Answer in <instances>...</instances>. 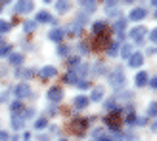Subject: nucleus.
<instances>
[{
	"label": "nucleus",
	"mask_w": 157,
	"mask_h": 141,
	"mask_svg": "<svg viewBox=\"0 0 157 141\" xmlns=\"http://www.w3.org/2000/svg\"><path fill=\"white\" fill-rule=\"evenodd\" d=\"M109 84H111V88H123L124 86V74H123V70L121 69H115V70H111V73H109Z\"/></svg>",
	"instance_id": "nucleus-1"
},
{
	"label": "nucleus",
	"mask_w": 157,
	"mask_h": 141,
	"mask_svg": "<svg viewBox=\"0 0 157 141\" xmlns=\"http://www.w3.org/2000/svg\"><path fill=\"white\" fill-rule=\"evenodd\" d=\"M86 128H88V120H73L71 124H69V130L73 132L75 136H82L84 132H86Z\"/></svg>",
	"instance_id": "nucleus-2"
},
{
	"label": "nucleus",
	"mask_w": 157,
	"mask_h": 141,
	"mask_svg": "<svg viewBox=\"0 0 157 141\" xmlns=\"http://www.w3.org/2000/svg\"><path fill=\"white\" fill-rule=\"evenodd\" d=\"M13 93H15V97H17V99L21 101L23 97H29V96H31V86H29L27 82H21V84L15 86Z\"/></svg>",
	"instance_id": "nucleus-3"
},
{
	"label": "nucleus",
	"mask_w": 157,
	"mask_h": 141,
	"mask_svg": "<svg viewBox=\"0 0 157 141\" xmlns=\"http://www.w3.org/2000/svg\"><path fill=\"white\" fill-rule=\"evenodd\" d=\"M46 96H48V101H50V103H59V101L63 99V92H61L59 86H54V88L48 90V93H46Z\"/></svg>",
	"instance_id": "nucleus-4"
},
{
	"label": "nucleus",
	"mask_w": 157,
	"mask_h": 141,
	"mask_svg": "<svg viewBox=\"0 0 157 141\" xmlns=\"http://www.w3.org/2000/svg\"><path fill=\"white\" fill-rule=\"evenodd\" d=\"M146 33H147L146 27H134V29H132L130 33H128V36H130V38H132V40H134L136 44H142V42H144Z\"/></svg>",
	"instance_id": "nucleus-5"
},
{
	"label": "nucleus",
	"mask_w": 157,
	"mask_h": 141,
	"mask_svg": "<svg viewBox=\"0 0 157 141\" xmlns=\"http://www.w3.org/2000/svg\"><path fill=\"white\" fill-rule=\"evenodd\" d=\"M109 38H111V33H109V29L105 33H101L96 36V50H101V48H107L109 46Z\"/></svg>",
	"instance_id": "nucleus-6"
},
{
	"label": "nucleus",
	"mask_w": 157,
	"mask_h": 141,
	"mask_svg": "<svg viewBox=\"0 0 157 141\" xmlns=\"http://www.w3.org/2000/svg\"><path fill=\"white\" fill-rule=\"evenodd\" d=\"M147 15V12H146V8H132L130 10V13H128V19H132V21H142L144 17Z\"/></svg>",
	"instance_id": "nucleus-7"
},
{
	"label": "nucleus",
	"mask_w": 157,
	"mask_h": 141,
	"mask_svg": "<svg viewBox=\"0 0 157 141\" xmlns=\"http://www.w3.org/2000/svg\"><path fill=\"white\" fill-rule=\"evenodd\" d=\"M142 63H144V56H142V52H132V56L128 57V65H130V67H134V69H138Z\"/></svg>",
	"instance_id": "nucleus-8"
},
{
	"label": "nucleus",
	"mask_w": 157,
	"mask_h": 141,
	"mask_svg": "<svg viewBox=\"0 0 157 141\" xmlns=\"http://www.w3.org/2000/svg\"><path fill=\"white\" fill-rule=\"evenodd\" d=\"M33 2H29V0H21V2L15 4V12L17 13H29L31 10H33Z\"/></svg>",
	"instance_id": "nucleus-9"
},
{
	"label": "nucleus",
	"mask_w": 157,
	"mask_h": 141,
	"mask_svg": "<svg viewBox=\"0 0 157 141\" xmlns=\"http://www.w3.org/2000/svg\"><path fill=\"white\" fill-rule=\"evenodd\" d=\"M63 36H65V31L63 29H52L50 33H48V38L52 42H56V44H59L61 40H63Z\"/></svg>",
	"instance_id": "nucleus-10"
},
{
	"label": "nucleus",
	"mask_w": 157,
	"mask_h": 141,
	"mask_svg": "<svg viewBox=\"0 0 157 141\" xmlns=\"http://www.w3.org/2000/svg\"><path fill=\"white\" fill-rule=\"evenodd\" d=\"M105 13H107V15H113V17H119V15H121L119 4L113 2V0H109V2L105 4Z\"/></svg>",
	"instance_id": "nucleus-11"
},
{
	"label": "nucleus",
	"mask_w": 157,
	"mask_h": 141,
	"mask_svg": "<svg viewBox=\"0 0 157 141\" xmlns=\"http://www.w3.org/2000/svg\"><path fill=\"white\" fill-rule=\"evenodd\" d=\"M107 29H109L107 21H96V23H92V33H94V36H98V34H101V33H105Z\"/></svg>",
	"instance_id": "nucleus-12"
},
{
	"label": "nucleus",
	"mask_w": 157,
	"mask_h": 141,
	"mask_svg": "<svg viewBox=\"0 0 157 141\" xmlns=\"http://www.w3.org/2000/svg\"><path fill=\"white\" fill-rule=\"evenodd\" d=\"M56 74H58V69L50 67V65H46V67H42L40 70H38V76H40L42 80H44V78H50V76H56Z\"/></svg>",
	"instance_id": "nucleus-13"
},
{
	"label": "nucleus",
	"mask_w": 157,
	"mask_h": 141,
	"mask_svg": "<svg viewBox=\"0 0 157 141\" xmlns=\"http://www.w3.org/2000/svg\"><path fill=\"white\" fill-rule=\"evenodd\" d=\"M71 70L75 73V76H77V78H84L86 74H88V67H86V63H77Z\"/></svg>",
	"instance_id": "nucleus-14"
},
{
	"label": "nucleus",
	"mask_w": 157,
	"mask_h": 141,
	"mask_svg": "<svg viewBox=\"0 0 157 141\" xmlns=\"http://www.w3.org/2000/svg\"><path fill=\"white\" fill-rule=\"evenodd\" d=\"M147 80H150V76H147L146 70H140V73L134 76V84L138 86V88H144V86L147 84Z\"/></svg>",
	"instance_id": "nucleus-15"
},
{
	"label": "nucleus",
	"mask_w": 157,
	"mask_h": 141,
	"mask_svg": "<svg viewBox=\"0 0 157 141\" xmlns=\"http://www.w3.org/2000/svg\"><path fill=\"white\" fill-rule=\"evenodd\" d=\"M90 101H94V103H96V101H101L104 99V88H101V86H96V88H92V93H90V97H88Z\"/></svg>",
	"instance_id": "nucleus-16"
},
{
	"label": "nucleus",
	"mask_w": 157,
	"mask_h": 141,
	"mask_svg": "<svg viewBox=\"0 0 157 141\" xmlns=\"http://www.w3.org/2000/svg\"><path fill=\"white\" fill-rule=\"evenodd\" d=\"M73 103H75L77 109H86V107H88V103H90V99L86 97V96H77L73 99Z\"/></svg>",
	"instance_id": "nucleus-17"
},
{
	"label": "nucleus",
	"mask_w": 157,
	"mask_h": 141,
	"mask_svg": "<svg viewBox=\"0 0 157 141\" xmlns=\"http://www.w3.org/2000/svg\"><path fill=\"white\" fill-rule=\"evenodd\" d=\"M113 29H115L117 34H124V29H127V19H124V17L117 19V21L113 23Z\"/></svg>",
	"instance_id": "nucleus-18"
},
{
	"label": "nucleus",
	"mask_w": 157,
	"mask_h": 141,
	"mask_svg": "<svg viewBox=\"0 0 157 141\" xmlns=\"http://www.w3.org/2000/svg\"><path fill=\"white\" fill-rule=\"evenodd\" d=\"M12 128L13 130H23L25 128V120H23L21 116H17V114H13L12 116Z\"/></svg>",
	"instance_id": "nucleus-19"
},
{
	"label": "nucleus",
	"mask_w": 157,
	"mask_h": 141,
	"mask_svg": "<svg viewBox=\"0 0 157 141\" xmlns=\"http://www.w3.org/2000/svg\"><path fill=\"white\" fill-rule=\"evenodd\" d=\"M81 8H84L86 12L88 13H92V12H96V2H94V0H81Z\"/></svg>",
	"instance_id": "nucleus-20"
},
{
	"label": "nucleus",
	"mask_w": 157,
	"mask_h": 141,
	"mask_svg": "<svg viewBox=\"0 0 157 141\" xmlns=\"http://www.w3.org/2000/svg\"><path fill=\"white\" fill-rule=\"evenodd\" d=\"M56 10H58V13H67L71 10V4L65 2V0H59V2H56Z\"/></svg>",
	"instance_id": "nucleus-21"
},
{
	"label": "nucleus",
	"mask_w": 157,
	"mask_h": 141,
	"mask_svg": "<svg viewBox=\"0 0 157 141\" xmlns=\"http://www.w3.org/2000/svg\"><path fill=\"white\" fill-rule=\"evenodd\" d=\"M119 48H121L119 42H109V46H107V53H109L111 57H117V56H119Z\"/></svg>",
	"instance_id": "nucleus-22"
},
{
	"label": "nucleus",
	"mask_w": 157,
	"mask_h": 141,
	"mask_svg": "<svg viewBox=\"0 0 157 141\" xmlns=\"http://www.w3.org/2000/svg\"><path fill=\"white\" fill-rule=\"evenodd\" d=\"M67 33H69V34H73V36H78V34L82 33V27H81V25H77V23L73 21L71 25L67 27Z\"/></svg>",
	"instance_id": "nucleus-23"
},
{
	"label": "nucleus",
	"mask_w": 157,
	"mask_h": 141,
	"mask_svg": "<svg viewBox=\"0 0 157 141\" xmlns=\"http://www.w3.org/2000/svg\"><path fill=\"white\" fill-rule=\"evenodd\" d=\"M35 21H36V23H48V21H52V15H50L48 12H38Z\"/></svg>",
	"instance_id": "nucleus-24"
},
{
	"label": "nucleus",
	"mask_w": 157,
	"mask_h": 141,
	"mask_svg": "<svg viewBox=\"0 0 157 141\" xmlns=\"http://www.w3.org/2000/svg\"><path fill=\"white\" fill-rule=\"evenodd\" d=\"M10 109H12V113H13V114H17V113L21 114V113H23V109H25V107H23V103H21L19 99H15L13 103L10 105Z\"/></svg>",
	"instance_id": "nucleus-25"
},
{
	"label": "nucleus",
	"mask_w": 157,
	"mask_h": 141,
	"mask_svg": "<svg viewBox=\"0 0 157 141\" xmlns=\"http://www.w3.org/2000/svg\"><path fill=\"white\" fill-rule=\"evenodd\" d=\"M36 25H38V23L35 19H29V21L23 23V31H25V33H33V31L36 29Z\"/></svg>",
	"instance_id": "nucleus-26"
},
{
	"label": "nucleus",
	"mask_w": 157,
	"mask_h": 141,
	"mask_svg": "<svg viewBox=\"0 0 157 141\" xmlns=\"http://www.w3.org/2000/svg\"><path fill=\"white\" fill-rule=\"evenodd\" d=\"M121 56H123L124 59H128V57L132 56V46H130V44H123V46H121Z\"/></svg>",
	"instance_id": "nucleus-27"
},
{
	"label": "nucleus",
	"mask_w": 157,
	"mask_h": 141,
	"mask_svg": "<svg viewBox=\"0 0 157 141\" xmlns=\"http://www.w3.org/2000/svg\"><path fill=\"white\" fill-rule=\"evenodd\" d=\"M8 61H10L12 65H21L23 56H21V53H10V57H8Z\"/></svg>",
	"instance_id": "nucleus-28"
},
{
	"label": "nucleus",
	"mask_w": 157,
	"mask_h": 141,
	"mask_svg": "<svg viewBox=\"0 0 157 141\" xmlns=\"http://www.w3.org/2000/svg\"><path fill=\"white\" fill-rule=\"evenodd\" d=\"M77 48H78V53H81V56H88L90 53V44L88 42H81Z\"/></svg>",
	"instance_id": "nucleus-29"
},
{
	"label": "nucleus",
	"mask_w": 157,
	"mask_h": 141,
	"mask_svg": "<svg viewBox=\"0 0 157 141\" xmlns=\"http://www.w3.org/2000/svg\"><path fill=\"white\" fill-rule=\"evenodd\" d=\"M63 82H65V84H77V76H75L73 70H69V73L63 76Z\"/></svg>",
	"instance_id": "nucleus-30"
},
{
	"label": "nucleus",
	"mask_w": 157,
	"mask_h": 141,
	"mask_svg": "<svg viewBox=\"0 0 157 141\" xmlns=\"http://www.w3.org/2000/svg\"><path fill=\"white\" fill-rule=\"evenodd\" d=\"M147 116H157V101H151L147 107Z\"/></svg>",
	"instance_id": "nucleus-31"
},
{
	"label": "nucleus",
	"mask_w": 157,
	"mask_h": 141,
	"mask_svg": "<svg viewBox=\"0 0 157 141\" xmlns=\"http://www.w3.org/2000/svg\"><path fill=\"white\" fill-rule=\"evenodd\" d=\"M10 52H12V46L10 44H2V46H0V57L10 56Z\"/></svg>",
	"instance_id": "nucleus-32"
},
{
	"label": "nucleus",
	"mask_w": 157,
	"mask_h": 141,
	"mask_svg": "<svg viewBox=\"0 0 157 141\" xmlns=\"http://www.w3.org/2000/svg\"><path fill=\"white\" fill-rule=\"evenodd\" d=\"M48 126V120L46 118H38L36 122H35V130H42V128H46Z\"/></svg>",
	"instance_id": "nucleus-33"
},
{
	"label": "nucleus",
	"mask_w": 157,
	"mask_h": 141,
	"mask_svg": "<svg viewBox=\"0 0 157 141\" xmlns=\"http://www.w3.org/2000/svg\"><path fill=\"white\" fill-rule=\"evenodd\" d=\"M12 29V25L8 21H4V19H0V33H8V31Z\"/></svg>",
	"instance_id": "nucleus-34"
},
{
	"label": "nucleus",
	"mask_w": 157,
	"mask_h": 141,
	"mask_svg": "<svg viewBox=\"0 0 157 141\" xmlns=\"http://www.w3.org/2000/svg\"><path fill=\"white\" fill-rule=\"evenodd\" d=\"M105 109L109 113H113V111H117V105H115V99H109V101H105Z\"/></svg>",
	"instance_id": "nucleus-35"
},
{
	"label": "nucleus",
	"mask_w": 157,
	"mask_h": 141,
	"mask_svg": "<svg viewBox=\"0 0 157 141\" xmlns=\"http://www.w3.org/2000/svg\"><path fill=\"white\" fill-rule=\"evenodd\" d=\"M58 53L61 57H65L67 53H69V46H63V44H59V48H58Z\"/></svg>",
	"instance_id": "nucleus-36"
},
{
	"label": "nucleus",
	"mask_w": 157,
	"mask_h": 141,
	"mask_svg": "<svg viewBox=\"0 0 157 141\" xmlns=\"http://www.w3.org/2000/svg\"><path fill=\"white\" fill-rule=\"evenodd\" d=\"M146 124H147V118H146V116H136L134 126H146Z\"/></svg>",
	"instance_id": "nucleus-37"
},
{
	"label": "nucleus",
	"mask_w": 157,
	"mask_h": 141,
	"mask_svg": "<svg viewBox=\"0 0 157 141\" xmlns=\"http://www.w3.org/2000/svg\"><path fill=\"white\" fill-rule=\"evenodd\" d=\"M33 116H35V111H33V109H27V111H23V114H21V118L25 120V118H33Z\"/></svg>",
	"instance_id": "nucleus-38"
},
{
	"label": "nucleus",
	"mask_w": 157,
	"mask_h": 141,
	"mask_svg": "<svg viewBox=\"0 0 157 141\" xmlns=\"http://www.w3.org/2000/svg\"><path fill=\"white\" fill-rule=\"evenodd\" d=\"M77 86H78V88H81V90H86V88H88V82H86V80H77Z\"/></svg>",
	"instance_id": "nucleus-39"
},
{
	"label": "nucleus",
	"mask_w": 157,
	"mask_h": 141,
	"mask_svg": "<svg viewBox=\"0 0 157 141\" xmlns=\"http://www.w3.org/2000/svg\"><path fill=\"white\" fill-rule=\"evenodd\" d=\"M147 84L151 86L153 90H157V76H153V78H150V80H147Z\"/></svg>",
	"instance_id": "nucleus-40"
},
{
	"label": "nucleus",
	"mask_w": 157,
	"mask_h": 141,
	"mask_svg": "<svg viewBox=\"0 0 157 141\" xmlns=\"http://www.w3.org/2000/svg\"><path fill=\"white\" fill-rule=\"evenodd\" d=\"M92 136H94V139H96V137H101V136H104V130H100V128H96V130L92 132Z\"/></svg>",
	"instance_id": "nucleus-41"
},
{
	"label": "nucleus",
	"mask_w": 157,
	"mask_h": 141,
	"mask_svg": "<svg viewBox=\"0 0 157 141\" xmlns=\"http://www.w3.org/2000/svg\"><path fill=\"white\" fill-rule=\"evenodd\" d=\"M150 38H151V42H153V44H157V29H153L151 33H150Z\"/></svg>",
	"instance_id": "nucleus-42"
},
{
	"label": "nucleus",
	"mask_w": 157,
	"mask_h": 141,
	"mask_svg": "<svg viewBox=\"0 0 157 141\" xmlns=\"http://www.w3.org/2000/svg\"><path fill=\"white\" fill-rule=\"evenodd\" d=\"M94 73H104V65H101V63H98V65H94Z\"/></svg>",
	"instance_id": "nucleus-43"
},
{
	"label": "nucleus",
	"mask_w": 157,
	"mask_h": 141,
	"mask_svg": "<svg viewBox=\"0 0 157 141\" xmlns=\"http://www.w3.org/2000/svg\"><path fill=\"white\" fill-rule=\"evenodd\" d=\"M0 141H8V132L0 130Z\"/></svg>",
	"instance_id": "nucleus-44"
},
{
	"label": "nucleus",
	"mask_w": 157,
	"mask_h": 141,
	"mask_svg": "<svg viewBox=\"0 0 157 141\" xmlns=\"http://www.w3.org/2000/svg\"><path fill=\"white\" fill-rule=\"evenodd\" d=\"M56 113H58V111H56V107H50V109H48V114H50V116H54Z\"/></svg>",
	"instance_id": "nucleus-45"
},
{
	"label": "nucleus",
	"mask_w": 157,
	"mask_h": 141,
	"mask_svg": "<svg viewBox=\"0 0 157 141\" xmlns=\"http://www.w3.org/2000/svg\"><path fill=\"white\" fill-rule=\"evenodd\" d=\"M100 141H111V137H109V136H101Z\"/></svg>",
	"instance_id": "nucleus-46"
},
{
	"label": "nucleus",
	"mask_w": 157,
	"mask_h": 141,
	"mask_svg": "<svg viewBox=\"0 0 157 141\" xmlns=\"http://www.w3.org/2000/svg\"><path fill=\"white\" fill-rule=\"evenodd\" d=\"M29 137H31V134H29V132H25V134H23V139H25V141H29Z\"/></svg>",
	"instance_id": "nucleus-47"
},
{
	"label": "nucleus",
	"mask_w": 157,
	"mask_h": 141,
	"mask_svg": "<svg viewBox=\"0 0 157 141\" xmlns=\"http://www.w3.org/2000/svg\"><path fill=\"white\" fill-rule=\"evenodd\" d=\"M8 99V93H4V96H0V103H2V101H6Z\"/></svg>",
	"instance_id": "nucleus-48"
},
{
	"label": "nucleus",
	"mask_w": 157,
	"mask_h": 141,
	"mask_svg": "<svg viewBox=\"0 0 157 141\" xmlns=\"http://www.w3.org/2000/svg\"><path fill=\"white\" fill-rule=\"evenodd\" d=\"M151 130H153V132H157V120H155V122L151 124Z\"/></svg>",
	"instance_id": "nucleus-49"
},
{
	"label": "nucleus",
	"mask_w": 157,
	"mask_h": 141,
	"mask_svg": "<svg viewBox=\"0 0 157 141\" xmlns=\"http://www.w3.org/2000/svg\"><path fill=\"white\" fill-rule=\"evenodd\" d=\"M38 139H40V141H48V137H46V136H40Z\"/></svg>",
	"instance_id": "nucleus-50"
},
{
	"label": "nucleus",
	"mask_w": 157,
	"mask_h": 141,
	"mask_svg": "<svg viewBox=\"0 0 157 141\" xmlns=\"http://www.w3.org/2000/svg\"><path fill=\"white\" fill-rule=\"evenodd\" d=\"M151 6H155V8H157V0H151Z\"/></svg>",
	"instance_id": "nucleus-51"
},
{
	"label": "nucleus",
	"mask_w": 157,
	"mask_h": 141,
	"mask_svg": "<svg viewBox=\"0 0 157 141\" xmlns=\"http://www.w3.org/2000/svg\"><path fill=\"white\" fill-rule=\"evenodd\" d=\"M2 4H6V2H0V12H2Z\"/></svg>",
	"instance_id": "nucleus-52"
},
{
	"label": "nucleus",
	"mask_w": 157,
	"mask_h": 141,
	"mask_svg": "<svg viewBox=\"0 0 157 141\" xmlns=\"http://www.w3.org/2000/svg\"><path fill=\"white\" fill-rule=\"evenodd\" d=\"M155 17H157V12H155Z\"/></svg>",
	"instance_id": "nucleus-53"
},
{
	"label": "nucleus",
	"mask_w": 157,
	"mask_h": 141,
	"mask_svg": "<svg viewBox=\"0 0 157 141\" xmlns=\"http://www.w3.org/2000/svg\"><path fill=\"white\" fill-rule=\"evenodd\" d=\"M61 141H65V139H61Z\"/></svg>",
	"instance_id": "nucleus-54"
}]
</instances>
